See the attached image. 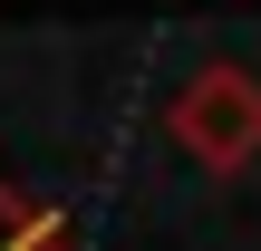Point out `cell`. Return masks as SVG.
<instances>
[{
	"mask_svg": "<svg viewBox=\"0 0 261 251\" xmlns=\"http://www.w3.org/2000/svg\"><path fill=\"white\" fill-rule=\"evenodd\" d=\"M0 251H77V242H68V222L48 203H29L19 184H0Z\"/></svg>",
	"mask_w": 261,
	"mask_h": 251,
	"instance_id": "2",
	"label": "cell"
},
{
	"mask_svg": "<svg viewBox=\"0 0 261 251\" xmlns=\"http://www.w3.org/2000/svg\"><path fill=\"white\" fill-rule=\"evenodd\" d=\"M165 135H174L203 174L261 164V77L242 68V58H203V68L165 97Z\"/></svg>",
	"mask_w": 261,
	"mask_h": 251,
	"instance_id": "1",
	"label": "cell"
}]
</instances>
